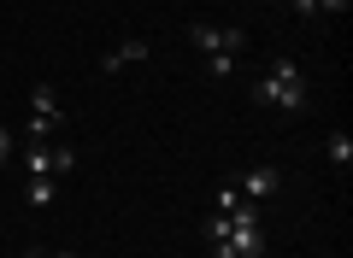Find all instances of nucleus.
Instances as JSON below:
<instances>
[{
    "label": "nucleus",
    "mask_w": 353,
    "mask_h": 258,
    "mask_svg": "<svg viewBox=\"0 0 353 258\" xmlns=\"http://www.w3.org/2000/svg\"><path fill=\"white\" fill-rule=\"evenodd\" d=\"M248 100L265 106V111H306V76H301V65H294L289 53H277L271 71H265L259 83H248Z\"/></svg>",
    "instance_id": "obj_1"
},
{
    "label": "nucleus",
    "mask_w": 353,
    "mask_h": 258,
    "mask_svg": "<svg viewBox=\"0 0 353 258\" xmlns=\"http://www.w3.org/2000/svg\"><path fill=\"white\" fill-rule=\"evenodd\" d=\"M259 252H265L259 206H236V211H224V241L212 246V258H259Z\"/></svg>",
    "instance_id": "obj_2"
},
{
    "label": "nucleus",
    "mask_w": 353,
    "mask_h": 258,
    "mask_svg": "<svg viewBox=\"0 0 353 258\" xmlns=\"http://www.w3.org/2000/svg\"><path fill=\"white\" fill-rule=\"evenodd\" d=\"M189 41L206 53V59H236V53L248 47V30H230V24H194Z\"/></svg>",
    "instance_id": "obj_3"
},
{
    "label": "nucleus",
    "mask_w": 353,
    "mask_h": 258,
    "mask_svg": "<svg viewBox=\"0 0 353 258\" xmlns=\"http://www.w3.org/2000/svg\"><path fill=\"white\" fill-rule=\"evenodd\" d=\"M71 164H77V153L65 147V141L59 147H53V141H24V171L30 176H65Z\"/></svg>",
    "instance_id": "obj_4"
},
{
    "label": "nucleus",
    "mask_w": 353,
    "mask_h": 258,
    "mask_svg": "<svg viewBox=\"0 0 353 258\" xmlns=\"http://www.w3.org/2000/svg\"><path fill=\"white\" fill-rule=\"evenodd\" d=\"M277 188H283V171H277V164H259V171L236 176V194L248 200V206H259V200H271Z\"/></svg>",
    "instance_id": "obj_5"
},
{
    "label": "nucleus",
    "mask_w": 353,
    "mask_h": 258,
    "mask_svg": "<svg viewBox=\"0 0 353 258\" xmlns=\"http://www.w3.org/2000/svg\"><path fill=\"white\" fill-rule=\"evenodd\" d=\"M141 59H153V41H118V47L101 59V71L112 76V71H124V65H141Z\"/></svg>",
    "instance_id": "obj_6"
},
{
    "label": "nucleus",
    "mask_w": 353,
    "mask_h": 258,
    "mask_svg": "<svg viewBox=\"0 0 353 258\" xmlns=\"http://www.w3.org/2000/svg\"><path fill=\"white\" fill-rule=\"evenodd\" d=\"M30 118H41V123H65V106H59V94H53L48 83L30 88Z\"/></svg>",
    "instance_id": "obj_7"
},
{
    "label": "nucleus",
    "mask_w": 353,
    "mask_h": 258,
    "mask_svg": "<svg viewBox=\"0 0 353 258\" xmlns=\"http://www.w3.org/2000/svg\"><path fill=\"white\" fill-rule=\"evenodd\" d=\"M330 164H341V171H347V164H353V136H330Z\"/></svg>",
    "instance_id": "obj_8"
},
{
    "label": "nucleus",
    "mask_w": 353,
    "mask_h": 258,
    "mask_svg": "<svg viewBox=\"0 0 353 258\" xmlns=\"http://www.w3.org/2000/svg\"><path fill=\"white\" fill-rule=\"evenodd\" d=\"M30 206H53V176H30Z\"/></svg>",
    "instance_id": "obj_9"
},
{
    "label": "nucleus",
    "mask_w": 353,
    "mask_h": 258,
    "mask_svg": "<svg viewBox=\"0 0 353 258\" xmlns=\"http://www.w3.org/2000/svg\"><path fill=\"white\" fill-rule=\"evenodd\" d=\"M206 65H212V76H218V83H230V76H236V59H206Z\"/></svg>",
    "instance_id": "obj_10"
},
{
    "label": "nucleus",
    "mask_w": 353,
    "mask_h": 258,
    "mask_svg": "<svg viewBox=\"0 0 353 258\" xmlns=\"http://www.w3.org/2000/svg\"><path fill=\"white\" fill-rule=\"evenodd\" d=\"M294 12H301V18H324V12H318V0H294Z\"/></svg>",
    "instance_id": "obj_11"
},
{
    "label": "nucleus",
    "mask_w": 353,
    "mask_h": 258,
    "mask_svg": "<svg viewBox=\"0 0 353 258\" xmlns=\"http://www.w3.org/2000/svg\"><path fill=\"white\" fill-rule=\"evenodd\" d=\"M318 12H347V0H318Z\"/></svg>",
    "instance_id": "obj_12"
},
{
    "label": "nucleus",
    "mask_w": 353,
    "mask_h": 258,
    "mask_svg": "<svg viewBox=\"0 0 353 258\" xmlns=\"http://www.w3.org/2000/svg\"><path fill=\"white\" fill-rule=\"evenodd\" d=\"M0 159H12V136L6 129H0Z\"/></svg>",
    "instance_id": "obj_13"
}]
</instances>
